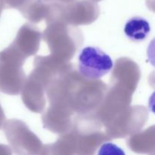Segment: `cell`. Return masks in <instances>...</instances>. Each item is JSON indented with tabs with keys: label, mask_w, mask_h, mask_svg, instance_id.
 I'll list each match as a JSON object with an SVG mask.
<instances>
[{
	"label": "cell",
	"mask_w": 155,
	"mask_h": 155,
	"mask_svg": "<svg viewBox=\"0 0 155 155\" xmlns=\"http://www.w3.org/2000/svg\"><path fill=\"white\" fill-rule=\"evenodd\" d=\"M46 3H58V4H69V3L73 2L76 0H42Z\"/></svg>",
	"instance_id": "18"
},
{
	"label": "cell",
	"mask_w": 155,
	"mask_h": 155,
	"mask_svg": "<svg viewBox=\"0 0 155 155\" xmlns=\"http://www.w3.org/2000/svg\"><path fill=\"white\" fill-rule=\"evenodd\" d=\"M25 0H1L4 8H18Z\"/></svg>",
	"instance_id": "17"
},
{
	"label": "cell",
	"mask_w": 155,
	"mask_h": 155,
	"mask_svg": "<svg viewBox=\"0 0 155 155\" xmlns=\"http://www.w3.org/2000/svg\"><path fill=\"white\" fill-rule=\"evenodd\" d=\"M100 9L93 0H79L69 4L48 3L46 24L61 21L74 26L88 25L98 19Z\"/></svg>",
	"instance_id": "4"
},
{
	"label": "cell",
	"mask_w": 155,
	"mask_h": 155,
	"mask_svg": "<svg viewBox=\"0 0 155 155\" xmlns=\"http://www.w3.org/2000/svg\"><path fill=\"white\" fill-rule=\"evenodd\" d=\"M21 98L26 107L34 113H41L46 105L45 86L30 73L21 89Z\"/></svg>",
	"instance_id": "12"
},
{
	"label": "cell",
	"mask_w": 155,
	"mask_h": 155,
	"mask_svg": "<svg viewBox=\"0 0 155 155\" xmlns=\"http://www.w3.org/2000/svg\"><path fill=\"white\" fill-rule=\"evenodd\" d=\"M132 95L133 93L129 91L110 85L101 104L94 112L104 127H107L118 114L131 104Z\"/></svg>",
	"instance_id": "9"
},
{
	"label": "cell",
	"mask_w": 155,
	"mask_h": 155,
	"mask_svg": "<svg viewBox=\"0 0 155 155\" xmlns=\"http://www.w3.org/2000/svg\"><path fill=\"white\" fill-rule=\"evenodd\" d=\"M148 119V111L145 106L130 104L104 127V130L110 140L123 139L142 130Z\"/></svg>",
	"instance_id": "7"
},
{
	"label": "cell",
	"mask_w": 155,
	"mask_h": 155,
	"mask_svg": "<svg viewBox=\"0 0 155 155\" xmlns=\"http://www.w3.org/2000/svg\"><path fill=\"white\" fill-rule=\"evenodd\" d=\"M26 58L12 45L0 52V90L11 95L21 93L27 79L23 66Z\"/></svg>",
	"instance_id": "5"
},
{
	"label": "cell",
	"mask_w": 155,
	"mask_h": 155,
	"mask_svg": "<svg viewBox=\"0 0 155 155\" xmlns=\"http://www.w3.org/2000/svg\"><path fill=\"white\" fill-rule=\"evenodd\" d=\"M107 90L104 82L85 78L74 67L53 80L45 89V94L49 102L63 101L78 114L95 112Z\"/></svg>",
	"instance_id": "1"
},
{
	"label": "cell",
	"mask_w": 155,
	"mask_h": 155,
	"mask_svg": "<svg viewBox=\"0 0 155 155\" xmlns=\"http://www.w3.org/2000/svg\"><path fill=\"white\" fill-rule=\"evenodd\" d=\"M151 31L149 22L142 17H133L128 20L124 27L126 36L133 42L145 40Z\"/></svg>",
	"instance_id": "16"
},
{
	"label": "cell",
	"mask_w": 155,
	"mask_h": 155,
	"mask_svg": "<svg viewBox=\"0 0 155 155\" xmlns=\"http://www.w3.org/2000/svg\"><path fill=\"white\" fill-rule=\"evenodd\" d=\"M4 132L16 154H44L42 142L23 121L18 119L8 120L4 124Z\"/></svg>",
	"instance_id": "6"
},
{
	"label": "cell",
	"mask_w": 155,
	"mask_h": 155,
	"mask_svg": "<svg viewBox=\"0 0 155 155\" xmlns=\"http://www.w3.org/2000/svg\"><path fill=\"white\" fill-rule=\"evenodd\" d=\"M42 38L51 54L64 61H70L83 43V33L77 26L61 21L47 24Z\"/></svg>",
	"instance_id": "2"
},
{
	"label": "cell",
	"mask_w": 155,
	"mask_h": 155,
	"mask_svg": "<svg viewBox=\"0 0 155 155\" xmlns=\"http://www.w3.org/2000/svg\"><path fill=\"white\" fill-rule=\"evenodd\" d=\"M127 142L129 148L134 152L154 154L155 150L154 126L130 135Z\"/></svg>",
	"instance_id": "14"
},
{
	"label": "cell",
	"mask_w": 155,
	"mask_h": 155,
	"mask_svg": "<svg viewBox=\"0 0 155 155\" xmlns=\"http://www.w3.org/2000/svg\"><path fill=\"white\" fill-rule=\"evenodd\" d=\"M110 85L134 93L141 77L139 67L130 58H120L113 66Z\"/></svg>",
	"instance_id": "11"
},
{
	"label": "cell",
	"mask_w": 155,
	"mask_h": 155,
	"mask_svg": "<svg viewBox=\"0 0 155 155\" xmlns=\"http://www.w3.org/2000/svg\"><path fill=\"white\" fill-rule=\"evenodd\" d=\"M3 8H4V5H3L2 2L1 0H0V15H1V13L2 12Z\"/></svg>",
	"instance_id": "19"
},
{
	"label": "cell",
	"mask_w": 155,
	"mask_h": 155,
	"mask_svg": "<svg viewBox=\"0 0 155 155\" xmlns=\"http://www.w3.org/2000/svg\"><path fill=\"white\" fill-rule=\"evenodd\" d=\"M114 66L111 58L98 47L88 46L80 53L78 72L85 78L98 80Z\"/></svg>",
	"instance_id": "8"
},
{
	"label": "cell",
	"mask_w": 155,
	"mask_h": 155,
	"mask_svg": "<svg viewBox=\"0 0 155 155\" xmlns=\"http://www.w3.org/2000/svg\"><path fill=\"white\" fill-rule=\"evenodd\" d=\"M71 131L76 139L77 154H93L103 143L110 141L94 112L74 117Z\"/></svg>",
	"instance_id": "3"
},
{
	"label": "cell",
	"mask_w": 155,
	"mask_h": 155,
	"mask_svg": "<svg viewBox=\"0 0 155 155\" xmlns=\"http://www.w3.org/2000/svg\"><path fill=\"white\" fill-rule=\"evenodd\" d=\"M42 33L33 24L27 23L18 30L16 37L11 45L24 58L34 55L40 45Z\"/></svg>",
	"instance_id": "13"
},
{
	"label": "cell",
	"mask_w": 155,
	"mask_h": 155,
	"mask_svg": "<svg viewBox=\"0 0 155 155\" xmlns=\"http://www.w3.org/2000/svg\"><path fill=\"white\" fill-rule=\"evenodd\" d=\"M93 1L96 2H99V1H101V0H93Z\"/></svg>",
	"instance_id": "20"
},
{
	"label": "cell",
	"mask_w": 155,
	"mask_h": 155,
	"mask_svg": "<svg viewBox=\"0 0 155 155\" xmlns=\"http://www.w3.org/2000/svg\"><path fill=\"white\" fill-rule=\"evenodd\" d=\"M48 8V3L42 0H25L18 9L30 23L36 24L45 19Z\"/></svg>",
	"instance_id": "15"
},
{
	"label": "cell",
	"mask_w": 155,
	"mask_h": 155,
	"mask_svg": "<svg viewBox=\"0 0 155 155\" xmlns=\"http://www.w3.org/2000/svg\"><path fill=\"white\" fill-rule=\"evenodd\" d=\"M75 112L64 102H50L42 116L44 128L51 133L61 135L71 130Z\"/></svg>",
	"instance_id": "10"
}]
</instances>
